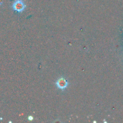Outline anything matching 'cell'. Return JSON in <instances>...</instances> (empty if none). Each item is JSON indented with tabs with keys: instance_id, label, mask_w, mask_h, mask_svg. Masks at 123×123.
<instances>
[{
	"instance_id": "obj_1",
	"label": "cell",
	"mask_w": 123,
	"mask_h": 123,
	"mask_svg": "<svg viewBox=\"0 0 123 123\" xmlns=\"http://www.w3.org/2000/svg\"><path fill=\"white\" fill-rule=\"evenodd\" d=\"M25 7H26V6H25V4L22 0L16 1L13 4V10L18 12H23L25 10Z\"/></svg>"
},
{
	"instance_id": "obj_2",
	"label": "cell",
	"mask_w": 123,
	"mask_h": 123,
	"mask_svg": "<svg viewBox=\"0 0 123 123\" xmlns=\"http://www.w3.org/2000/svg\"><path fill=\"white\" fill-rule=\"evenodd\" d=\"M56 85L57 87L60 90H64L68 86V82L64 78L61 77L58 79Z\"/></svg>"
},
{
	"instance_id": "obj_3",
	"label": "cell",
	"mask_w": 123,
	"mask_h": 123,
	"mask_svg": "<svg viewBox=\"0 0 123 123\" xmlns=\"http://www.w3.org/2000/svg\"><path fill=\"white\" fill-rule=\"evenodd\" d=\"M28 120H30V121H32V120H33V117L29 116L28 118Z\"/></svg>"
},
{
	"instance_id": "obj_4",
	"label": "cell",
	"mask_w": 123,
	"mask_h": 123,
	"mask_svg": "<svg viewBox=\"0 0 123 123\" xmlns=\"http://www.w3.org/2000/svg\"><path fill=\"white\" fill-rule=\"evenodd\" d=\"M2 4V0H0V6H1Z\"/></svg>"
},
{
	"instance_id": "obj_5",
	"label": "cell",
	"mask_w": 123,
	"mask_h": 123,
	"mask_svg": "<svg viewBox=\"0 0 123 123\" xmlns=\"http://www.w3.org/2000/svg\"><path fill=\"white\" fill-rule=\"evenodd\" d=\"M20 1V0H15V1Z\"/></svg>"
}]
</instances>
